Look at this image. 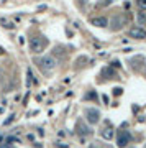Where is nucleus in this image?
<instances>
[{
    "mask_svg": "<svg viewBox=\"0 0 146 148\" xmlns=\"http://www.w3.org/2000/svg\"><path fill=\"white\" fill-rule=\"evenodd\" d=\"M56 64H57L56 58L51 56V54H44L41 59H38V66L43 73H51L53 69L56 68Z\"/></svg>",
    "mask_w": 146,
    "mask_h": 148,
    "instance_id": "obj_1",
    "label": "nucleus"
},
{
    "mask_svg": "<svg viewBox=\"0 0 146 148\" xmlns=\"http://www.w3.org/2000/svg\"><path fill=\"white\" fill-rule=\"evenodd\" d=\"M48 46V40L41 36H33L30 40V49L33 53H43V49Z\"/></svg>",
    "mask_w": 146,
    "mask_h": 148,
    "instance_id": "obj_2",
    "label": "nucleus"
},
{
    "mask_svg": "<svg viewBox=\"0 0 146 148\" xmlns=\"http://www.w3.org/2000/svg\"><path fill=\"white\" fill-rule=\"evenodd\" d=\"M85 117H87V122L89 123H97V122L100 120V112L97 110V109H94V107H89V109H85Z\"/></svg>",
    "mask_w": 146,
    "mask_h": 148,
    "instance_id": "obj_3",
    "label": "nucleus"
},
{
    "mask_svg": "<svg viewBox=\"0 0 146 148\" xmlns=\"http://www.w3.org/2000/svg\"><path fill=\"white\" fill-rule=\"evenodd\" d=\"M130 140H131V135L126 130H120L118 132V138H117V145L120 148H125L128 143H130Z\"/></svg>",
    "mask_w": 146,
    "mask_h": 148,
    "instance_id": "obj_4",
    "label": "nucleus"
},
{
    "mask_svg": "<svg viewBox=\"0 0 146 148\" xmlns=\"http://www.w3.org/2000/svg\"><path fill=\"white\" fill-rule=\"evenodd\" d=\"M130 36L136 38V40H145L146 38V30H143V28H140V27H135V28L130 30Z\"/></svg>",
    "mask_w": 146,
    "mask_h": 148,
    "instance_id": "obj_5",
    "label": "nucleus"
},
{
    "mask_svg": "<svg viewBox=\"0 0 146 148\" xmlns=\"http://www.w3.org/2000/svg\"><path fill=\"white\" fill-rule=\"evenodd\" d=\"M92 25L100 27V28H105L107 25H108V20H107L105 16H97V18H94V20H92Z\"/></svg>",
    "mask_w": 146,
    "mask_h": 148,
    "instance_id": "obj_6",
    "label": "nucleus"
},
{
    "mask_svg": "<svg viewBox=\"0 0 146 148\" xmlns=\"http://www.w3.org/2000/svg\"><path fill=\"white\" fill-rule=\"evenodd\" d=\"M77 130H79V133H82V135H89V133H90L89 127H87V125H84V123H81V122L77 123Z\"/></svg>",
    "mask_w": 146,
    "mask_h": 148,
    "instance_id": "obj_7",
    "label": "nucleus"
},
{
    "mask_svg": "<svg viewBox=\"0 0 146 148\" xmlns=\"http://www.w3.org/2000/svg\"><path fill=\"white\" fill-rule=\"evenodd\" d=\"M26 77H28V79H26V86H28V87H30V86H33V84H36V81L33 79L31 69H28V71H26Z\"/></svg>",
    "mask_w": 146,
    "mask_h": 148,
    "instance_id": "obj_8",
    "label": "nucleus"
},
{
    "mask_svg": "<svg viewBox=\"0 0 146 148\" xmlns=\"http://www.w3.org/2000/svg\"><path fill=\"white\" fill-rule=\"evenodd\" d=\"M102 137H104V138H108V140H110V138H112V137H113V130H112V128H104V130H102Z\"/></svg>",
    "mask_w": 146,
    "mask_h": 148,
    "instance_id": "obj_9",
    "label": "nucleus"
},
{
    "mask_svg": "<svg viewBox=\"0 0 146 148\" xmlns=\"http://www.w3.org/2000/svg\"><path fill=\"white\" fill-rule=\"evenodd\" d=\"M138 21H140V23H146V13L145 12H140V13H138Z\"/></svg>",
    "mask_w": 146,
    "mask_h": 148,
    "instance_id": "obj_10",
    "label": "nucleus"
},
{
    "mask_svg": "<svg viewBox=\"0 0 146 148\" xmlns=\"http://www.w3.org/2000/svg\"><path fill=\"white\" fill-rule=\"evenodd\" d=\"M136 3H138V7H140V8L146 10V0H136Z\"/></svg>",
    "mask_w": 146,
    "mask_h": 148,
    "instance_id": "obj_11",
    "label": "nucleus"
},
{
    "mask_svg": "<svg viewBox=\"0 0 146 148\" xmlns=\"http://www.w3.org/2000/svg\"><path fill=\"white\" fill-rule=\"evenodd\" d=\"M2 23H3V25H5V28H8V30H12V28L15 27V25H13V23H10V21H3V20H2Z\"/></svg>",
    "mask_w": 146,
    "mask_h": 148,
    "instance_id": "obj_12",
    "label": "nucleus"
},
{
    "mask_svg": "<svg viewBox=\"0 0 146 148\" xmlns=\"http://www.w3.org/2000/svg\"><path fill=\"white\" fill-rule=\"evenodd\" d=\"M0 148H13L10 143H3V145H0Z\"/></svg>",
    "mask_w": 146,
    "mask_h": 148,
    "instance_id": "obj_13",
    "label": "nucleus"
},
{
    "mask_svg": "<svg viewBox=\"0 0 146 148\" xmlns=\"http://www.w3.org/2000/svg\"><path fill=\"white\" fill-rule=\"evenodd\" d=\"M115 90V95H120L121 94V89H120V87H117V89H113Z\"/></svg>",
    "mask_w": 146,
    "mask_h": 148,
    "instance_id": "obj_14",
    "label": "nucleus"
},
{
    "mask_svg": "<svg viewBox=\"0 0 146 148\" xmlns=\"http://www.w3.org/2000/svg\"><path fill=\"white\" fill-rule=\"evenodd\" d=\"M90 148H104L100 143H95V145H90Z\"/></svg>",
    "mask_w": 146,
    "mask_h": 148,
    "instance_id": "obj_15",
    "label": "nucleus"
},
{
    "mask_svg": "<svg viewBox=\"0 0 146 148\" xmlns=\"http://www.w3.org/2000/svg\"><path fill=\"white\" fill-rule=\"evenodd\" d=\"M0 77H2V69H0Z\"/></svg>",
    "mask_w": 146,
    "mask_h": 148,
    "instance_id": "obj_16",
    "label": "nucleus"
}]
</instances>
